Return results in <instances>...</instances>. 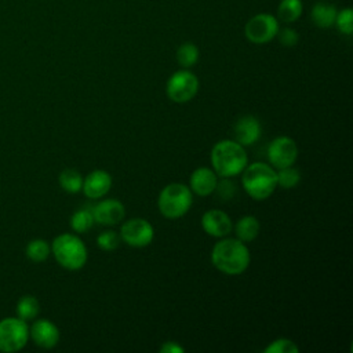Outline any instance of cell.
I'll use <instances>...</instances> for the list:
<instances>
[{"label":"cell","instance_id":"6da1fadb","mask_svg":"<svg viewBox=\"0 0 353 353\" xmlns=\"http://www.w3.org/2000/svg\"><path fill=\"white\" fill-rule=\"evenodd\" d=\"M212 265L222 273L237 276L247 270L251 262L250 250L245 243L233 237H222L211 251Z\"/></svg>","mask_w":353,"mask_h":353},{"label":"cell","instance_id":"7a4b0ae2","mask_svg":"<svg viewBox=\"0 0 353 353\" xmlns=\"http://www.w3.org/2000/svg\"><path fill=\"white\" fill-rule=\"evenodd\" d=\"M248 164L244 146L233 139H221L211 149V165L221 178H232L243 172Z\"/></svg>","mask_w":353,"mask_h":353},{"label":"cell","instance_id":"3957f363","mask_svg":"<svg viewBox=\"0 0 353 353\" xmlns=\"http://www.w3.org/2000/svg\"><path fill=\"white\" fill-rule=\"evenodd\" d=\"M241 183L245 193L254 200H265L273 194L277 188L276 170L263 161L247 164L241 172Z\"/></svg>","mask_w":353,"mask_h":353},{"label":"cell","instance_id":"277c9868","mask_svg":"<svg viewBox=\"0 0 353 353\" xmlns=\"http://www.w3.org/2000/svg\"><path fill=\"white\" fill-rule=\"evenodd\" d=\"M51 254L66 270H80L84 268L88 254L87 247L77 234L62 233L51 243Z\"/></svg>","mask_w":353,"mask_h":353},{"label":"cell","instance_id":"5b68a950","mask_svg":"<svg viewBox=\"0 0 353 353\" xmlns=\"http://www.w3.org/2000/svg\"><path fill=\"white\" fill-rule=\"evenodd\" d=\"M193 193L190 188L181 182L165 185L157 199V207L163 216L176 219L183 216L192 207Z\"/></svg>","mask_w":353,"mask_h":353},{"label":"cell","instance_id":"8992f818","mask_svg":"<svg viewBox=\"0 0 353 353\" xmlns=\"http://www.w3.org/2000/svg\"><path fill=\"white\" fill-rule=\"evenodd\" d=\"M29 339L28 321L17 317L0 320V352L15 353L23 349Z\"/></svg>","mask_w":353,"mask_h":353},{"label":"cell","instance_id":"52a82bcc","mask_svg":"<svg viewBox=\"0 0 353 353\" xmlns=\"http://www.w3.org/2000/svg\"><path fill=\"white\" fill-rule=\"evenodd\" d=\"M199 87L200 81L197 76L189 69L182 68L168 77L165 83V92L172 102L186 103L196 97Z\"/></svg>","mask_w":353,"mask_h":353},{"label":"cell","instance_id":"ba28073f","mask_svg":"<svg viewBox=\"0 0 353 353\" xmlns=\"http://www.w3.org/2000/svg\"><path fill=\"white\" fill-rule=\"evenodd\" d=\"M279 29L280 22L276 15L269 12H259L247 21L244 26V36L250 43L266 44L276 37Z\"/></svg>","mask_w":353,"mask_h":353},{"label":"cell","instance_id":"9c48e42d","mask_svg":"<svg viewBox=\"0 0 353 353\" xmlns=\"http://www.w3.org/2000/svg\"><path fill=\"white\" fill-rule=\"evenodd\" d=\"M296 142L285 135L276 137L268 145V160L274 170L291 167L298 159Z\"/></svg>","mask_w":353,"mask_h":353},{"label":"cell","instance_id":"30bf717a","mask_svg":"<svg viewBox=\"0 0 353 353\" xmlns=\"http://www.w3.org/2000/svg\"><path fill=\"white\" fill-rule=\"evenodd\" d=\"M119 234L127 245L143 248L153 241L154 229L152 223L143 218H131L123 222Z\"/></svg>","mask_w":353,"mask_h":353},{"label":"cell","instance_id":"8fae6325","mask_svg":"<svg viewBox=\"0 0 353 353\" xmlns=\"http://www.w3.org/2000/svg\"><path fill=\"white\" fill-rule=\"evenodd\" d=\"M92 216L94 221L99 225H117L120 223L125 216V207L121 201L116 199H105L101 200L98 204H95L92 208Z\"/></svg>","mask_w":353,"mask_h":353},{"label":"cell","instance_id":"7c38bea8","mask_svg":"<svg viewBox=\"0 0 353 353\" xmlns=\"http://www.w3.org/2000/svg\"><path fill=\"white\" fill-rule=\"evenodd\" d=\"M29 338H32L34 345L39 347L52 349L59 342V330L52 321L39 319L29 327Z\"/></svg>","mask_w":353,"mask_h":353},{"label":"cell","instance_id":"4fadbf2b","mask_svg":"<svg viewBox=\"0 0 353 353\" xmlns=\"http://www.w3.org/2000/svg\"><path fill=\"white\" fill-rule=\"evenodd\" d=\"M203 230L212 237L222 239L230 234L233 225L229 215L221 210H208L201 216Z\"/></svg>","mask_w":353,"mask_h":353},{"label":"cell","instance_id":"5bb4252c","mask_svg":"<svg viewBox=\"0 0 353 353\" xmlns=\"http://www.w3.org/2000/svg\"><path fill=\"white\" fill-rule=\"evenodd\" d=\"M233 132H234L236 142H239L241 146H250L261 138L262 125L255 116L247 114V116H241L236 121L233 127Z\"/></svg>","mask_w":353,"mask_h":353},{"label":"cell","instance_id":"9a60e30c","mask_svg":"<svg viewBox=\"0 0 353 353\" xmlns=\"http://www.w3.org/2000/svg\"><path fill=\"white\" fill-rule=\"evenodd\" d=\"M112 188V176L105 170H94L83 178V193L88 199H101Z\"/></svg>","mask_w":353,"mask_h":353},{"label":"cell","instance_id":"2e32d148","mask_svg":"<svg viewBox=\"0 0 353 353\" xmlns=\"http://www.w3.org/2000/svg\"><path fill=\"white\" fill-rule=\"evenodd\" d=\"M218 183V175L208 167H199L190 174L189 188L192 193L205 197L214 193Z\"/></svg>","mask_w":353,"mask_h":353},{"label":"cell","instance_id":"e0dca14e","mask_svg":"<svg viewBox=\"0 0 353 353\" xmlns=\"http://www.w3.org/2000/svg\"><path fill=\"white\" fill-rule=\"evenodd\" d=\"M336 8L331 3L319 1L310 10L312 22L320 29H328L334 25L336 17Z\"/></svg>","mask_w":353,"mask_h":353},{"label":"cell","instance_id":"ac0fdd59","mask_svg":"<svg viewBox=\"0 0 353 353\" xmlns=\"http://www.w3.org/2000/svg\"><path fill=\"white\" fill-rule=\"evenodd\" d=\"M236 239L241 240L243 243H250L259 234L261 225L259 221L252 215H244L237 219L236 225L233 226Z\"/></svg>","mask_w":353,"mask_h":353},{"label":"cell","instance_id":"d6986e66","mask_svg":"<svg viewBox=\"0 0 353 353\" xmlns=\"http://www.w3.org/2000/svg\"><path fill=\"white\" fill-rule=\"evenodd\" d=\"M302 0H280L276 10V18L279 19V22L292 23L302 17Z\"/></svg>","mask_w":353,"mask_h":353},{"label":"cell","instance_id":"ffe728a7","mask_svg":"<svg viewBox=\"0 0 353 353\" xmlns=\"http://www.w3.org/2000/svg\"><path fill=\"white\" fill-rule=\"evenodd\" d=\"M17 316L25 321L34 320L40 312V303L33 295H23L18 299L15 307Z\"/></svg>","mask_w":353,"mask_h":353},{"label":"cell","instance_id":"44dd1931","mask_svg":"<svg viewBox=\"0 0 353 353\" xmlns=\"http://www.w3.org/2000/svg\"><path fill=\"white\" fill-rule=\"evenodd\" d=\"M199 57H200V51H199L197 46L190 41L182 43L176 50V62L183 69H189V68L194 66L199 61Z\"/></svg>","mask_w":353,"mask_h":353},{"label":"cell","instance_id":"7402d4cb","mask_svg":"<svg viewBox=\"0 0 353 353\" xmlns=\"http://www.w3.org/2000/svg\"><path fill=\"white\" fill-rule=\"evenodd\" d=\"M61 188L68 193H79L83 188V176L77 170L65 168L58 176Z\"/></svg>","mask_w":353,"mask_h":353},{"label":"cell","instance_id":"603a6c76","mask_svg":"<svg viewBox=\"0 0 353 353\" xmlns=\"http://www.w3.org/2000/svg\"><path fill=\"white\" fill-rule=\"evenodd\" d=\"M26 256L33 262H43L51 254V245L43 239L30 240L25 248Z\"/></svg>","mask_w":353,"mask_h":353},{"label":"cell","instance_id":"cb8c5ba5","mask_svg":"<svg viewBox=\"0 0 353 353\" xmlns=\"http://www.w3.org/2000/svg\"><path fill=\"white\" fill-rule=\"evenodd\" d=\"M94 222L95 221H94V216H92V211L88 210V208L77 210L70 216V228L76 233H85L88 229L92 228Z\"/></svg>","mask_w":353,"mask_h":353},{"label":"cell","instance_id":"d4e9b609","mask_svg":"<svg viewBox=\"0 0 353 353\" xmlns=\"http://www.w3.org/2000/svg\"><path fill=\"white\" fill-rule=\"evenodd\" d=\"M276 172H277V186H281L283 189H292L301 181V172L292 165L280 168Z\"/></svg>","mask_w":353,"mask_h":353},{"label":"cell","instance_id":"484cf974","mask_svg":"<svg viewBox=\"0 0 353 353\" xmlns=\"http://www.w3.org/2000/svg\"><path fill=\"white\" fill-rule=\"evenodd\" d=\"M334 25L342 34L350 36L353 32V11H352V8L346 7V8L336 11Z\"/></svg>","mask_w":353,"mask_h":353},{"label":"cell","instance_id":"4316f807","mask_svg":"<svg viewBox=\"0 0 353 353\" xmlns=\"http://www.w3.org/2000/svg\"><path fill=\"white\" fill-rule=\"evenodd\" d=\"M265 353H298L299 347L295 345L294 341L288 338H277L272 341L265 349Z\"/></svg>","mask_w":353,"mask_h":353},{"label":"cell","instance_id":"83f0119b","mask_svg":"<svg viewBox=\"0 0 353 353\" xmlns=\"http://www.w3.org/2000/svg\"><path fill=\"white\" fill-rule=\"evenodd\" d=\"M121 237L114 230H103L97 236V245L103 251H113L119 247Z\"/></svg>","mask_w":353,"mask_h":353},{"label":"cell","instance_id":"f1b7e54d","mask_svg":"<svg viewBox=\"0 0 353 353\" xmlns=\"http://www.w3.org/2000/svg\"><path fill=\"white\" fill-rule=\"evenodd\" d=\"M276 37L279 39L280 44L284 46V47H294L295 44H298L299 41V34L295 29L292 28H283V29H279Z\"/></svg>","mask_w":353,"mask_h":353},{"label":"cell","instance_id":"f546056e","mask_svg":"<svg viewBox=\"0 0 353 353\" xmlns=\"http://www.w3.org/2000/svg\"><path fill=\"white\" fill-rule=\"evenodd\" d=\"M218 193L219 197H222L223 200H228V199H232L236 193V185L230 181H228V178H223L221 182L218 181L216 183V188L215 190Z\"/></svg>","mask_w":353,"mask_h":353},{"label":"cell","instance_id":"4dcf8cb0","mask_svg":"<svg viewBox=\"0 0 353 353\" xmlns=\"http://www.w3.org/2000/svg\"><path fill=\"white\" fill-rule=\"evenodd\" d=\"M160 353H183V347L174 341H167L160 346Z\"/></svg>","mask_w":353,"mask_h":353}]
</instances>
